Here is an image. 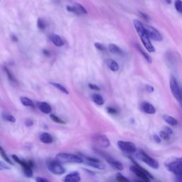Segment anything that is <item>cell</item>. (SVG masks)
Segmentation results:
<instances>
[{
	"label": "cell",
	"instance_id": "d6a6232c",
	"mask_svg": "<svg viewBox=\"0 0 182 182\" xmlns=\"http://www.w3.org/2000/svg\"><path fill=\"white\" fill-rule=\"evenodd\" d=\"M116 180L120 182H125V181H129V179H127L126 177L124 176L122 174L117 173L116 175Z\"/></svg>",
	"mask_w": 182,
	"mask_h": 182
},
{
	"label": "cell",
	"instance_id": "cb8c5ba5",
	"mask_svg": "<svg viewBox=\"0 0 182 182\" xmlns=\"http://www.w3.org/2000/svg\"><path fill=\"white\" fill-rule=\"evenodd\" d=\"M50 84L52 85L53 86H54V87L57 88L58 90H59L60 91H61V92L65 93V94H68V90L66 89V88L63 86V85L60 84V83H56V82H50Z\"/></svg>",
	"mask_w": 182,
	"mask_h": 182
},
{
	"label": "cell",
	"instance_id": "ffe728a7",
	"mask_svg": "<svg viewBox=\"0 0 182 182\" xmlns=\"http://www.w3.org/2000/svg\"><path fill=\"white\" fill-rule=\"evenodd\" d=\"M50 39L51 41H52L56 46H58V47L63 46V44H64V42H63L62 39H61L58 35H57V34H52V35L50 36Z\"/></svg>",
	"mask_w": 182,
	"mask_h": 182
},
{
	"label": "cell",
	"instance_id": "5bb4252c",
	"mask_svg": "<svg viewBox=\"0 0 182 182\" xmlns=\"http://www.w3.org/2000/svg\"><path fill=\"white\" fill-rule=\"evenodd\" d=\"M63 181L66 182H78L80 181V175L78 171L71 172L65 176Z\"/></svg>",
	"mask_w": 182,
	"mask_h": 182
},
{
	"label": "cell",
	"instance_id": "484cf974",
	"mask_svg": "<svg viewBox=\"0 0 182 182\" xmlns=\"http://www.w3.org/2000/svg\"><path fill=\"white\" fill-rule=\"evenodd\" d=\"M2 119L6 120V121H8V122H14L16 121L15 117H14V116H12L11 115L9 114V113H7V112H2Z\"/></svg>",
	"mask_w": 182,
	"mask_h": 182
},
{
	"label": "cell",
	"instance_id": "f1b7e54d",
	"mask_svg": "<svg viewBox=\"0 0 182 182\" xmlns=\"http://www.w3.org/2000/svg\"><path fill=\"white\" fill-rule=\"evenodd\" d=\"M174 6L176 11L182 14V1L181 0H176L174 2Z\"/></svg>",
	"mask_w": 182,
	"mask_h": 182
},
{
	"label": "cell",
	"instance_id": "8992f818",
	"mask_svg": "<svg viewBox=\"0 0 182 182\" xmlns=\"http://www.w3.org/2000/svg\"><path fill=\"white\" fill-rule=\"evenodd\" d=\"M118 147L125 153L134 154L137 152V147L134 143L128 141H118Z\"/></svg>",
	"mask_w": 182,
	"mask_h": 182
},
{
	"label": "cell",
	"instance_id": "7a4b0ae2",
	"mask_svg": "<svg viewBox=\"0 0 182 182\" xmlns=\"http://www.w3.org/2000/svg\"><path fill=\"white\" fill-rule=\"evenodd\" d=\"M133 162L134 163V165L130 166V169L131 171L133 172L135 175L139 177L142 181H149L150 179H153V176H152L146 169L142 168V167L139 166V164H137L134 161H133Z\"/></svg>",
	"mask_w": 182,
	"mask_h": 182
},
{
	"label": "cell",
	"instance_id": "6da1fadb",
	"mask_svg": "<svg viewBox=\"0 0 182 182\" xmlns=\"http://www.w3.org/2000/svg\"><path fill=\"white\" fill-rule=\"evenodd\" d=\"M134 26L145 48H146L149 52H154V51H155V48H154V46L152 45L148 34H147L146 29H145V27L143 24H142V22L134 19Z\"/></svg>",
	"mask_w": 182,
	"mask_h": 182
},
{
	"label": "cell",
	"instance_id": "4316f807",
	"mask_svg": "<svg viewBox=\"0 0 182 182\" xmlns=\"http://www.w3.org/2000/svg\"><path fill=\"white\" fill-rule=\"evenodd\" d=\"M23 171H24V174H25V176H26L27 177H29V178H30V177H32V176H33V171H32V167H31V166H28L24 167Z\"/></svg>",
	"mask_w": 182,
	"mask_h": 182
},
{
	"label": "cell",
	"instance_id": "603a6c76",
	"mask_svg": "<svg viewBox=\"0 0 182 182\" xmlns=\"http://www.w3.org/2000/svg\"><path fill=\"white\" fill-rule=\"evenodd\" d=\"M92 99L93 100V102L98 105H102L104 104L103 98L99 94H93L92 95Z\"/></svg>",
	"mask_w": 182,
	"mask_h": 182
},
{
	"label": "cell",
	"instance_id": "d4e9b609",
	"mask_svg": "<svg viewBox=\"0 0 182 182\" xmlns=\"http://www.w3.org/2000/svg\"><path fill=\"white\" fill-rule=\"evenodd\" d=\"M136 47H137V49H138L139 52L140 53H141V55L142 56H143V57L145 58V60H146L148 63H151L152 62V60L151 57H150V56L148 55V54H147L146 52H145V51L144 50H142V49L141 48V47H140V46L139 45H136Z\"/></svg>",
	"mask_w": 182,
	"mask_h": 182
},
{
	"label": "cell",
	"instance_id": "d6986e66",
	"mask_svg": "<svg viewBox=\"0 0 182 182\" xmlns=\"http://www.w3.org/2000/svg\"><path fill=\"white\" fill-rule=\"evenodd\" d=\"M105 63L108 68L112 71H117L119 70V65L115 60L111 58H108L105 61Z\"/></svg>",
	"mask_w": 182,
	"mask_h": 182
},
{
	"label": "cell",
	"instance_id": "60d3db41",
	"mask_svg": "<svg viewBox=\"0 0 182 182\" xmlns=\"http://www.w3.org/2000/svg\"><path fill=\"white\" fill-rule=\"evenodd\" d=\"M163 130H164V131H165L166 132H167V133L169 134L170 135L173 134V131H172V130L171 128H169V127H164Z\"/></svg>",
	"mask_w": 182,
	"mask_h": 182
},
{
	"label": "cell",
	"instance_id": "7c38bea8",
	"mask_svg": "<svg viewBox=\"0 0 182 182\" xmlns=\"http://www.w3.org/2000/svg\"><path fill=\"white\" fill-rule=\"evenodd\" d=\"M85 159L86 161V164L88 165L94 167L95 169H105V166L101 163V162L95 158H93V157H85Z\"/></svg>",
	"mask_w": 182,
	"mask_h": 182
},
{
	"label": "cell",
	"instance_id": "9a60e30c",
	"mask_svg": "<svg viewBox=\"0 0 182 182\" xmlns=\"http://www.w3.org/2000/svg\"><path fill=\"white\" fill-rule=\"evenodd\" d=\"M105 159H106L107 162L113 167V168L116 169L119 171H122V169H123V165H122L121 162H120L117 160H115V159H113L109 156H106V157L105 156Z\"/></svg>",
	"mask_w": 182,
	"mask_h": 182
},
{
	"label": "cell",
	"instance_id": "e0dca14e",
	"mask_svg": "<svg viewBox=\"0 0 182 182\" xmlns=\"http://www.w3.org/2000/svg\"><path fill=\"white\" fill-rule=\"evenodd\" d=\"M39 139L44 144H51L53 142V137L47 132H43L39 136Z\"/></svg>",
	"mask_w": 182,
	"mask_h": 182
},
{
	"label": "cell",
	"instance_id": "836d02e7",
	"mask_svg": "<svg viewBox=\"0 0 182 182\" xmlns=\"http://www.w3.org/2000/svg\"><path fill=\"white\" fill-rule=\"evenodd\" d=\"M37 26L39 27V29H41V30H44L46 28V24L43 19H39L38 21H37Z\"/></svg>",
	"mask_w": 182,
	"mask_h": 182
},
{
	"label": "cell",
	"instance_id": "74e56055",
	"mask_svg": "<svg viewBox=\"0 0 182 182\" xmlns=\"http://www.w3.org/2000/svg\"><path fill=\"white\" fill-rule=\"evenodd\" d=\"M88 86H89V88L92 90H100V88L96 85H93V84H91L90 83V84L88 85Z\"/></svg>",
	"mask_w": 182,
	"mask_h": 182
},
{
	"label": "cell",
	"instance_id": "b9f144b4",
	"mask_svg": "<svg viewBox=\"0 0 182 182\" xmlns=\"http://www.w3.org/2000/svg\"><path fill=\"white\" fill-rule=\"evenodd\" d=\"M36 181L38 182H48V180H47V179L41 178V177H38V178H36Z\"/></svg>",
	"mask_w": 182,
	"mask_h": 182
},
{
	"label": "cell",
	"instance_id": "277c9868",
	"mask_svg": "<svg viewBox=\"0 0 182 182\" xmlns=\"http://www.w3.org/2000/svg\"><path fill=\"white\" fill-rule=\"evenodd\" d=\"M56 159L63 163H82L83 159L77 155L68 153H59L56 157Z\"/></svg>",
	"mask_w": 182,
	"mask_h": 182
},
{
	"label": "cell",
	"instance_id": "d590c367",
	"mask_svg": "<svg viewBox=\"0 0 182 182\" xmlns=\"http://www.w3.org/2000/svg\"><path fill=\"white\" fill-rule=\"evenodd\" d=\"M6 169H10V167L4 162H0V170H6Z\"/></svg>",
	"mask_w": 182,
	"mask_h": 182
},
{
	"label": "cell",
	"instance_id": "ab89813d",
	"mask_svg": "<svg viewBox=\"0 0 182 182\" xmlns=\"http://www.w3.org/2000/svg\"><path fill=\"white\" fill-rule=\"evenodd\" d=\"M139 14H140V16H141L142 18H143L144 19H145V20H147V21L149 20V16H148V15H147V14L143 13V12H139Z\"/></svg>",
	"mask_w": 182,
	"mask_h": 182
},
{
	"label": "cell",
	"instance_id": "7bdbcfd3",
	"mask_svg": "<svg viewBox=\"0 0 182 182\" xmlns=\"http://www.w3.org/2000/svg\"><path fill=\"white\" fill-rule=\"evenodd\" d=\"M147 90L149 91V92H153L154 88L151 85H147Z\"/></svg>",
	"mask_w": 182,
	"mask_h": 182
},
{
	"label": "cell",
	"instance_id": "5b68a950",
	"mask_svg": "<svg viewBox=\"0 0 182 182\" xmlns=\"http://www.w3.org/2000/svg\"><path fill=\"white\" fill-rule=\"evenodd\" d=\"M137 158L139 159V160L144 162L145 164L149 166L150 167L153 169H158L159 166V164L157 161L152 158L150 156H149L146 152H144L142 150H139L136 154Z\"/></svg>",
	"mask_w": 182,
	"mask_h": 182
},
{
	"label": "cell",
	"instance_id": "44dd1931",
	"mask_svg": "<svg viewBox=\"0 0 182 182\" xmlns=\"http://www.w3.org/2000/svg\"><path fill=\"white\" fill-rule=\"evenodd\" d=\"M20 101L21 102V104L24 105V106L30 107H32V108L35 107V105H34V102L28 98L21 97V98H20Z\"/></svg>",
	"mask_w": 182,
	"mask_h": 182
},
{
	"label": "cell",
	"instance_id": "8d00e7d4",
	"mask_svg": "<svg viewBox=\"0 0 182 182\" xmlns=\"http://www.w3.org/2000/svg\"><path fill=\"white\" fill-rule=\"evenodd\" d=\"M107 110L110 114H117V110L113 107H107Z\"/></svg>",
	"mask_w": 182,
	"mask_h": 182
},
{
	"label": "cell",
	"instance_id": "8fae6325",
	"mask_svg": "<svg viewBox=\"0 0 182 182\" xmlns=\"http://www.w3.org/2000/svg\"><path fill=\"white\" fill-rule=\"evenodd\" d=\"M67 10L72 13H74L78 15H81V14H86L88 13L84 7H83L81 4L76 3L73 6H67L66 7Z\"/></svg>",
	"mask_w": 182,
	"mask_h": 182
},
{
	"label": "cell",
	"instance_id": "c3c4849f",
	"mask_svg": "<svg viewBox=\"0 0 182 182\" xmlns=\"http://www.w3.org/2000/svg\"><path fill=\"white\" fill-rule=\"evenodd\" d=\"M165 2H166L168 4H170L171 3V0H165Z\"/></svg>",
	"mask_w": 182,
	"mask_h": 182
},
{
	"label": "cell",
	"instance_id": "f546056e",
	"mask_svg": "<svg viewBox=\"0 0 182 182\" xmlns=\"http://www.w3.org/2000/svg\"><path fill=\"white\" fill-rule=\"evenodd\" d=\"M4 71H5L7 77H8V78H9V80L12 81V82H16L15 78L14 77L13 74H12V73H11L10 71H9L7 67H4Z\"/></svg>",
	"mask_w": 182,
	"mask_h": 182
},
{
	"label": "cell",
	"instance_id": "9c48e42d",
	"mask_svg": "<svg viewBox=\"0 0 182 182\" xmlns=\"http://www.w3.org/2000/svg\"><path fill=\"white\" fill-rule=\"evenodd\" d=\"M170 88L172 94L176 99L179 101L180 99V91H181V87L179 85L177 80L174 76H171L170 78Z\"/></svg>",
	"mask_w": 182,
	"mask_h": 182
},
{
	"label": "cell",
	"instance_id": "f35d334b",
	"mask_svg": "<svg viewBox=\"0 0 182 182\" xmlns=\"http://www.w3.org/2000/svg\"><path fill=\"white\" fill-rule=\"evenodd\" d=\"M153 138H154V141H155L156 142H157V143H160V142H161V137H159V135L158 136V135L154 134L153 136Z\"/></svg>",
	"mask_w": 182,
	"mask_h": 182
},
{
	"label": "cell",
	"instance_id": "ee69618b",
	"mask_svg": "<svg viewBox=\"0 0 182 182\" xmlns=\"http://www.w3.org/2000/svg\"><path fill=\"white\" fill-rule=\"evenodd\" d=\"M26 125L27 126H31L33 125V122L31 120H27L26 121Z\"/></svg>",
	"mask_w": 182,
	"mask_h": 182
},
{
	"label": "cell",
	"instance_id": "e575fe53",
	"mask_svg": "<svg viewBox=\"0 0 182 182\" xmlns=\"http://www.w3.org/2000/svg\"><path fill=\"white\" fill-rule=\"evenodd\" d=\"M95 47L98 50H99L100 51H105V50H106V48L105 47V46H103L102 43H95Z\"/></svg>",
	"mask_w": 182,
	"mask_h": 182
},
{
	"label": "cell",
	"instance_id": "7dc6e473",
	"mask_svg": "<svg viewBox=\"0 0 182 182\" xmlns=\"http://www.w3.org/2000/svg\"><path fill=\"white\" fill-rule=\"evenodd\" d=\"M43 53L46 54V55H47V56L49 55V52H48V51H46V50H43Z\"/></svg>",
	"mask_w": 182,
	"mask_h": 182
},
{
	"label": "cell",
	"instance_id": "ac0fdd59",
	"mask_svg": "<svg viewBox=\"0 0 182 182\" xmlns=\"http://www.w3.org/2000/svg\"><path fill=\"white\" fill-rule=\"evenodd\" d=\"M108 49H109L110 52L112 53L115 55L117 56H122L123 55V51L121 48H120L117 45H115L114 43H110L108 46Z\"/></svg>",
	"mask_w": 182,
	"mask_h": 182
},
{
	"label": "cell",
	"instance_id": "2e32d148",
	"mask_svg": "<svg viewBox=\"0 0 182 182\" xmlns=\"http://www.w3.org/2000/svg\"><path fill=\"white\" fill-rule=\"evenodd\" d=\"M37 106L39 109L45 114H49L52 110L51 105L46 102H39Z\"/></svg>",
	"mask_w": 182,
	"mask_h": 182
},
{
	"label": "cell",
	"instance_id": "4dcf8cb0",
	"mask_svg": "<svg viewBox=\"0 0 182 182\" xmlns=\"http://www.w3.org/2000/svg\"><path fill=\"white\" fill-rule=\"evenodd\" d=\"M159 137H160L162 139L166 140V141L170 139V134L167 133V132H166L164 130H162V131H160V132H159Z\"/></svg>",
	"mask_w": 182,
	"mask_h": 182
},
{
	"label": "cell",
	"instance_id": "ba28073f",
	"mask_svg": "<svg viewBox=\"0 0 182 182\" xmlns=\"http://www.w3.org/2000/svg\"><path fill=\"white\" fill-rule=\"evenodd\" d=\"M144 27L147 34H148L150 39H152V40L155 41H161L162 39H163V37H162L161 34L159 33L155 28H154V27H152L151 26L147 25H145Z\"/></svg>",
	"mask_w": 182,
	"mask_h": 182
},
{
	"label": "cell",
	"instance_id": "1f68e13d",
	"mask_svg": "<svg viewBox=\"0 0 182 182\" xmlns=\"http://www.w3.org/2000/svg\"><path fill=\"white\" fill-rule=\"evenodd\" d=\"M50 117H51V119L52 120L53 122H56V123H58V124H65V122H63L62 120L60 119V118L56 116V115H55L51 114V115H50Z\"/></svg>",
	"mask_w": 182,
	"mask_h": 182
},
{
	"label": "cell",
	"instance_id": "52a82bcc",
	"mask_svg": "<svg viewBox=\"0 0 182 182\" xmlns=\"http://www.w3.org/2000/svg\"><path fill=\"white\" fill-rule=\"evenodd\" d=\"M166 168L169 171L175 174L176 176L182 174V158L176 159V160L167 164Z\"/></svg>",
	"mask_w": 182,
	"mask_h": 182
},
{
	"label": "cell",
	"instance_id": "30bf717a",
	"mask_svg": "<svg viewBox=\"0 0 182 182\" xmlns=\"http://www.w3.org/2000/svg\"><path fill=\"white\" fill-rule=\"evenodd\" d=\"M93 140H94L95 143L100 147L106 148V147L110 146V140L108 139L107 137L104 134H95V136H93Z\"/></svg>",
	"mask_w": 182,
	"mask_h": 182
},
{
	"label": "cell",
	"instance_id": "3957f363",
	"mask_svg": "<svg viewBox=\"0 0 182 182\" xmlns=\"http://www.w3.org/2000/svg\"><path fill=\"white\" fill-rule=\"evenodd\" d=\"M46 166L49 171L56 175H61L66 172L64 167L61 165L60 162L57 159H48L46 162Z\"/></svg>",
	"mask_w": 182,
	"mask_h": 182
},
{
	"label": "cell",
	"instance_id": "f6af8a7d",
	"mask_svg": "<svg viewBox=\"0 0 182 182\" xmlns=\"http://www.w3.org/2000/svg\"><path fill=\"white\" fill-rule=\"evenodd\" d=\"M176 179L179 181H182V174H179V175L176 176Z\"/></svg>",
	"mask_w": 182,
	"mask_h": 182
},
{
	"label": "cell",
	"instance_id": "83f0119b",
	"mask_svg": "<svg viewBox=\"0 0 182 182\" xmlns=\"http://www.w3.org/2000/svg\"><path fill=\"white\" fill-rule=\"evenodd\" d=\"M0 154H1V156L3 157V159H4V160H5L7 162H8L9 164H13V163H12V162L10 160V159H9V158L8 157V156H7V154H6V152H5V151H4V150L3 149V148H2V147H0Z\"/></svg>",
	"mask_w": 182,
	"mask_h": 182
},
{
	"label": "cell",
	"instance_id": "bcb514c9",
	"mask_svg": "<svg viewBox=\"0 0 182 182\" xmlns=\"http://www.w3.org/2000/svg\"><path fill=\"white\" fill-rule=\"evenodd\" d=\"M11 39H12V41H18V38H17L15 35H12L11 36Z\"/></svg>",
	"mask_w": 182,
	"mask_h": 182
},
{
	"label": "cell",
	"instance_id": "7402d4cb",
	"mask_svg": "<svg viewBox=\"0 0 182 182\" xmlns=\"http://www.w3.org/2000/svg\"><path fill=\"white\" fill-rule=\"evenodd\" d=\"M163 119L164 120V121L166 122L169 125H171V126H176V125L178 124V122H177V120L175 118L170 116V115H163Z\"/></svg>",
	"mask_w": 182,
	"mask_h": 182
},
{
	"label": "cell",
	"instance_id": "4fadbf2b",
	"mask_svg": "<svg viewBox=\"0 0 182 182\" xmlns=\"http://www.w3.org/2000/svg\"><path fill=\"white\" fill-rule=\"evenodd\" d=\"M140 108L146 114L152 115L156 112L155 107L148 102H142L140 105Z\"/></svg>",
	"mask_w": 182,
	"mask_h": 182
}]
</instances>
